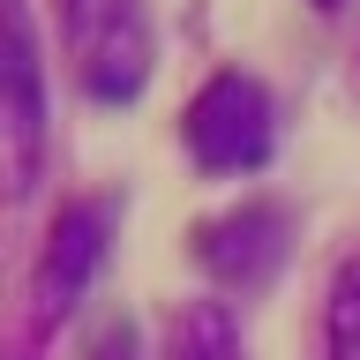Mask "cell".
Masks as SVG:
<instances>
[{
	"label": "cell",
	"instance_id": "1",
	"mask_svg": "<svg viewBox=\"0 0 360 360\" xmlns=\"http://www.w3.org/2000/svg\"><path fill=\"white\" fill-rule=\"evenodd\" d=\"M75 68L98 105H128L150 83V8L143 0H68Z\"/></svg>",
	"mask_w": 360,
	"mask_h": 360
},
{
	"label": "cell",
	"instance_id": "2",
	"mask_svg": "<svg viewBox=\"0 0 360 360\" xmlns=\"http://www.w3.org/2000/svg\"><path fill=\"white\" fill-rule=\"evenodd\" d=\"M188 150H195L202 173H255L270 158V90L255 75H210L188 105Z\"/></svg>",
	"mask_w": 360,
	"mask_h": 360
},
{
	"label": "cell",
	"instance_id": "3",
	"mask_svg": "<svg viewBox=\"0 0 360 360\" xmlns=\"http://www.w3.org/2000/svg\"><path fill=\"white\" fill-rule=\"evenodd\" d=\"M8 173L15 188L38 180V158H45V83H38V30H30V8L8 0Z\"/></svg>",
	"mask_w": 360,
	"mask_h": 360
},
{
	"label": "cell",
	"instance_id": "4",
	"mask_svg": "<svg viewBox=\"0 0 360 360\" xmlns=\"http://www.w3.org/2000/svg\"><path fill=\"white\" fill-rule=\"evenodd\" d=\"M105 233H112V202H75V210H60L53 248H45V270H38V315L45 323L83 300L90 270L105 263Z\"/></svg>",
	"mask_w": 360,
	"mask_h": 360
},
{
	"label": "cell",
	"instance_id": "5",
	"mask_svg": "<svg viewBox=\"0 0 360 360\" xmlns=\"http://www.w3.org/2000/svg\"><path fill=\"white\" fill-rule=\"evenodd\" d=\"M195 255L218 270L225 285H263L270 270L285 263V210L248 202V210H233V218L202 225V233H195Z\"/></svg>",
	"mask_w": 360,
	"mask_h": 360
},
{
	"label": "cell",
	"instance_id": "6",
	"mask_svg": "<svg viewBox=\"0 0 360 360\" xmlns=\"http://www.w3.org/2000/svg\"><path fill=\"white\" fill-rule=\"evenodd\" d=\"M173 360H248L240 353V323H233L218 300L180 308L173 315Z\"/></svg>",
	"mask_w": 360,
	"mask_h": 360
},
{
	"label": "cell",
	"instance_id": "7",
	"mask_svg": "<svg viewBox=\"0 0 360 360\" xmlns=\"http://www.w3.org/2000/svg\"><path fill=\"white\" fill-rule=\"evenodd\" d=\"M330 360H360V255L330 285Z\"/></svg>",
	"mask_w": 360,
	"mask_h": 360
},
{
	"label": "cell",
	"instance_id": "8",
	"mask_svg": "<svg viewBox=\"0 0 360 360\" xmlns=\"http://www.w3.org/2000/svg\"><path fill=\"white\" fill-rule=\"evenodd\" d=\"M315 8H345V0H315Z\"/></svg>",
	"mask_w": 360,
	"mask_h": 360
}]
</instances>
